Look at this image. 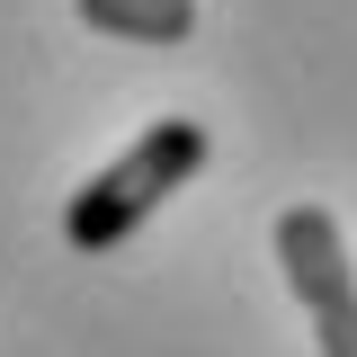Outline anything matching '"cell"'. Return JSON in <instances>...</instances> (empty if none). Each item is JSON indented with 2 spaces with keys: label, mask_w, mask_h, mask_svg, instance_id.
I'll list each match as a JSON object with an SVG mask.
<instances>
[{
  "label": "cell",
  "mask_w": 357,
  "mask_h": 357,
  "mask_svg": "<svg viewBox=\"0 0 357 357\" xmlns=\"http://www.w3.org/2000/svg\"><path fill=\"white\" fill-rule=\"evenodd\" d=\"M206 152H215V143H206L197 116H161V126H143V143H126L89 188H72V206H63V241H72L81 259L134 241V232L161 215L188 178L206 170Z\"/></svg>",
  "instance_id": "cell-1"
},
{
  "label": "cell",
  "mask_w": 357,
  "mask_h": 357,
  "mask_svg": "<svg viewBox=\"0 0 357 357\" xmlns=\"http://www.w3.org/2000/svg\"><path fill=\"white\" fill-rule=\"evenodd\" d=\"M89 36H126V45H188L197 36V0H72Z\"/></svg>",
  "instance_id": "cell-3"
},
{
  "label": "cell",
  "mask_w": 357,
  "mask_h": 357,
  "mask_svg": "<svg viewBox=\"0 0 357 357\" xmlns=\"http://www.w3.org/2000/svg\"><path fill=\"white\" fill-rule=\"evenodd\" d=\"M277 268H286V295L312 321V349L357 357V259L340 241V215L331 206H286L277 215Z\"/></svg>",
  "instance_id": "cell-2"
}]
</instances>
